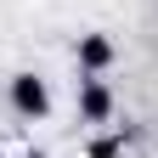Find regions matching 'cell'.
Returning a JSON list of instances; mask_svg holds the SVG:
<instances>
[{"label": "cell", "mask_w": 158, "mask_h": 158, "mask_svg": "<svg viewBox=\"0 0 158 158\" xmlns=\"http://www.w3.org/2000/svg\"><path fill=\"white\" fill-rule=\"evenodd\" d=\"M11 107L23 113V118H45V113H51V90H45V79L17 73V79H11Z\"/></svg>", "instance_id": "cell-1"}, {"label": "cell", "mask_w": 158, "mask_h": 158, "mask_svg": "<svg viewBox=\"0 0 158 158\" xmlns=\"http://www.w3.org/2000/svg\"><path fill=\"white\" fill-rule=\"evenodd\" d=\"M79 113H85L90 124H102V118L113 113V96H107V85H102L96 73H85V79H79Z\"/></svg>", "instance_id": "cell-2"}, {"label": "cell", "mask_w": 158, "mask_h": 158, "mask_svg": "<svg viewBox=\"0 0 158 158\" xmlns=\"http://www.w3.org/2000/svg\"><path fill=\"white\" fill-rule=\"evenodd\" d=\"M107 62H113V40L107 34H85V40H79V68H85V73L107 68Z\"/></svg>", "instance_id": "cell-3"}]
</instances>
